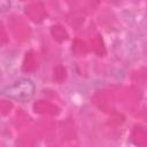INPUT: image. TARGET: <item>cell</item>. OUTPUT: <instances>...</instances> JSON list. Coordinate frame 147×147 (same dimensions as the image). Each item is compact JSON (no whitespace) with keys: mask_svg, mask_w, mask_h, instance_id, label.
<instances>
[{"mask_svg":"<svg viewBox=\"0 0 147 147\" xmlns=\"http://www.w3.org/2000/svg\"><path fill=\"white\" fill-rule=\"evenodd\" d=\"M34 91H36V87L31 79L21 78L15 83H13L11 85L6 86L2 90L1 94L11 100L25 102L34 95Z\"/></svg>","mask_w":147,"mask_h":147,"instance_id":"obj_1","label":"cell"},{"mask_svg":"<svg viewBox=\"0 0 147 147\" xmlns=\"http://www.w3.org/2000/svg\"><path fill=\"white\" fill-rule=\"evenodd\" d=\"M0 7H1V11L8 10L9 7H10V0H1L0 1Z\"/></svg>","mask_w":147,"mask_h":147,"instance_id":"obj_2","label":"cell"}]
</instances>
